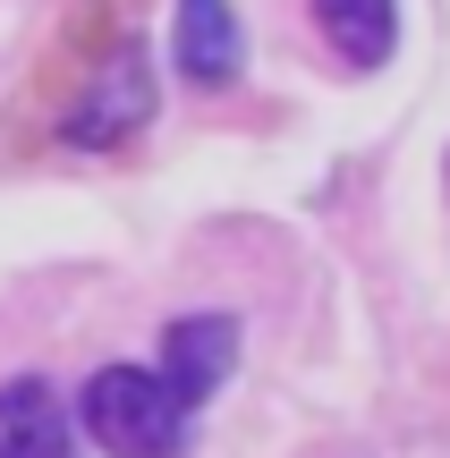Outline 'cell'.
I'll return each instance as SVG.
<instances>
[{"label":"cell","mask_w":450,"mask_h":458,"mask_svg":"<svg viewBox=\"0 0 450 458\" xmlns=\"http://www.w3.org/2000/svg\"><path fill=\"white\" fill-rule=\"evenodd\" d=\"M230 365H238V323L230 314H187L162 340V374L102 365L85 382V433L111 458H179L196 408L230 382Z\"/></svg>","instance_id":"6da1fadb"},{"label":"cell","mask_w":450,"mask_h":458,"mask_svg":"<svg viewBox=\"0 0 450 458\" xmlns=\"http://www.w3.org/2000/svg\"><path fill=\"white\" fill-rule=\"evenodd\" d=\"M247 68V34H238L230 0H179V77L187 85H238Z\"/></svg>","instance_id":"3957f363"},{"label":"cell","mask_w":450,"mask_h":458,"mask_svg":"<svg viewBox=\"0 0 450 458\" xmlns=\"http://www.w3.org/2000/svg\"><path fill=\"white\" fill-rule=\"evenodd\" d=\"M0 458H77V433H68V408L51 399V382H9L0 391Z\"/></svg>","instance_id":"277c9868"},{"label":"cell","mask_w":450,"mask_h":458,"mask_svg":"<svg viewBox=\"0 0 450 458\" xmlns=\"http://www.w3.org/2000/svg\"><path fill=\"white\" fill-rule=\"evenodd\" d=\"M315 26L349 68H383L400 51V0H315Z\"/></svg>","instance_id":"5b68a950"},{"label":"cell","mask_w":450,"mask_h":458,"mask_svg":"<svg viewBox=\"0 0 450 458\" xmlns=\"http://www.w3.org/2000/svg\"><path fill=\"white\" fill-rule=\"evenodd\" d=\"M153 119V60H145V43H119L111 60L85 77V94H77V111H68V145H128L136 128Z\"/></svg>","instance_id":"7a4b0ae2"}]
</instances>
